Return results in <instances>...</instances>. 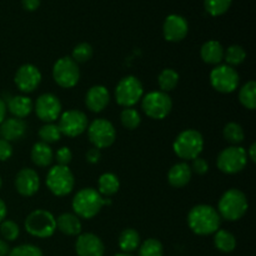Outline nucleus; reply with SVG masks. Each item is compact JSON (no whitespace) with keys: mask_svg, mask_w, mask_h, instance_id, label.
<instances>
[{"mask_svg":"<svg viewBox=\"0 0 256 256\" xmlns=\"http://www.w3.org/2000/svg\"><path fill=\"white\" fill-rule=\"evenodd\" d=\"M222 218L215 208L200 204L192 208L188 214V225L196 235H212L220 229Z\"/></svg>","mask_w":256,"mask_h":256,"instance_id":"obj_1","label":"nucleus"},{"mask_svg":"<svg viewBox=\"0 0 256 256\" xmlns=\"http://www.w3.org/2000/svg\"><path fill=\"white\" fill-rule=\"evenodd\" d=\"M249 209L248 198L242 190L229 189L222 194L218 204V212L222 219L238 222L246 214Z\"/></svg>","mask_w":256,"mask_h":256,"instance_id":"obj_2","label":"nucleus"},{"mask_svg":"<svg viewBox=\"0 0 256 256\" xmlns=\"http://www.w3.org/2000/svg\"><path fill=\"white\" fill-rule=\"evenodd\" d=\"M72 205L78 218L92 219L99 214L102 208L105 205V199L96 189L84 188L75 194Z\"/></svg>","mask_w":256,"mask_h":256,"instance_id":"obj_3","label":"nucleus"},{"mask_svg":"<svg viewBox=\"0 0 256 256\" xmlns=\"http://www.w3.org/2000/svg\"><path fill=\"white\" fill-rule=\"evenodd\" d=\"M176 156L182 160H194L204 149V138L199 132L188 129L180 132L172 144Z\"/></svg>","mask_w":256,"mask_h":256,"instance_id":"obj_4","label":"nucleus"},{"mask_svg":"<svg viewBox=\"0 0 256 256\" xmlns=\"http://www.w3.org/2000/svg\"><path fill=\"white\" fill-rule=\"evenodd\" d=\"M24 226L32 236L46 239L54 235L56 230V219L50 212L38 209L28 215Z\"/></svg>","mask_w":256,"mask_h":256,"instance_id":"obj_5","label":"nucleus"},{"mask_svg":"<svg viewBox=\"0 0 256 256\" xmlns=\"http://www.w3.org/2000/svg\"><path fill=\"white\" fill-rule=\"evenodd\" d=\"M142 108L150 119L162 120L172 112V100L168 92H150L142 98Z\"/></svg>","mask_w":256,"mask_h":256,"instance_id":"obj_6","label":"nucleus"},{"mask_svg":"<svg viewBox=\"0 0 256 256\" xmlns=\"http://www.w3.org/2000/svg\"><path fill=\"white\" fill-rule=\"evenodd\" d=\"M74 174L64 165H55L48 172L46 186L55 196H66L74 189Z\"/></svg>","mask_w":256,"mask_h":256,"instance_id":"obj_7","label":"nucleus"},{"mask_svg":"<svg viewBox=\"0 0 256 256\" xmlns=\"http://www.w3.org/2000/svg\"><path fill=\"white\" fill-rule=\"evenodd\" d=\"M144 96V88L136 76H125L115 88V99L120 106L132 108Z\"/></svg>","mask_w":256,"mask_h":256,"instance_id":"obj_8","label":"nucleus"},{"mask_svg":"<svg viewBox=\"0 0 256 256\" xmlns=\"http://www.w3.org/2000/svg\"><path fill=\"white\" fill-rule=\"evenodd\" d=\"M248 164V154L244 148L232 145L220 152L216 159L218 169L225 174H238L242 172Z\"/></svg>","mask_w":256,"mask_h":256,"instance_id":"obj_9","label":"nucleus"},{"mask_svg":"<svg viewBox=\"0 0 256 256\" xmlns=\"http://www.w3.org/2000/svg\"><path fill=\"white\" fill-rule=\"evenodd\" d=\"M88 136L90 142L96 149H106L114 144L116 139V130L114 125L106 119H95L88 125Z\"/></svg>","mask_w":256,"mask_h":256,"instance_id":"obj_10","label":"nucleus"},{"mask_svg":"<svg viewBox=\"0 0 256 256\" xmlns=\"http://www.w3.org/2000/svg\"><path fill=\"white\" fill-rule=\"evenodd\" d=\"M52 78L60 88H74L80 79L79 65L69 56L60 58L52 68Z\"/></svg>","mask_w":256,"mask_h":256,"instance_id":"obj_11","label":"nucleus"},{"mask_svg":"<svg viewBox=\"0 0 256 256\" xmlns=\"http://www.w3.org/2000/svg\"><path fill=\"white\" fill-rule=\"evenodd\" d=\"M239 74L229 65H218L210 72V84L216 92L230 94L239 86Z\"/></svg>","mask_w":256,"mask_h":256,"instance_id":"obj_12","label":"nucleus"},{"mask_svg":"<svg viewBox=\"0 0 256 256\" xmlns=\"http://www.w3.org/2000/svg\"><path fill=\"white\" fill-rule=\"evenodd\" d=\"M88 116L80 110H68L59 118V126L62 135L76 138L88 129Z\"/></svg>","mask_w":256,"mask_h":256,"instance_id":"obj_13","label":"nucleus"},{"mask_svg":"<svg viewBox=\"0 0 256 256\" xmlns=\"http://www.w3.org/2000/svg\"><path fill=\"white\" fill-rule=\"evenodd\" d=\"M36 116L44 122H54L62 115V102L56 95L52 92L42 94L34 104Z\"/></svg>","mask_w":256,"mask_h":256,"instance_id":"obj_14","label":"nucleus"},{"mask_svg":"<svg viewBox=\"0 0 256 256\" xmlns=\"http://www.w3.org/2000/svg\"><path fill=\"white\" fill-rule=\"evenodd\" d=\"M15 85L22 92H32L42 82V72L35 65L24 64L16 70Z\"/></svg>","mask_w":256,"mask_h":256,"instance_id":"obj_15","label":"nucleus"},{"mask_svg":"<svg viewBox=\"0 0 256 256\" xmlns=\"http://www.w3.org/2000/svg\"><path fill=\"white\" fill-rule=\"evenodd\" d=\"M188 32H189V25L186 19L176 14L169 15L162 25V34L168 42H182L188 35Z\"/></svg>","mask_w":256,"mask_h":256,"instance_id":"obj_16","label":"nucleus"},{"mask_svg":"<svg viewBox=\"0 0 256 256\" xmlns=\"http://www.w3.org/2000/svg\"><path fill=\"white\" fill-rule=\"evenodd\" d=\"M15 188L22 196H32L40 188L39 175L34 169L22 168L15 176Z\"/></svg>","mask_w":256,"mask_h":256,"instance_id":"obj_17","label":"nucleus"},{"mask_svg":"<svg viewBox=\"0 0 256 256\" xmlns=\"http://www.w3.org/2000/svg\"><path fill=\"white\" fill-rule=\"evenodd\" d=\"M75 250L79 256H102L105 248L99 236L92 232H85L78 236Z\"/></svg>","mask_w":256,"mask_h":256,"instance_id":"obj_18","label":"nucleus"},{"mask_svg":"<svg viewBox=\"0 0 256 256\" xmlns=\"http://www.w3.org/2000/svg\"><path fill=\"white\" fill-rule=\"evenodd\" d=\"M110 102V94L102 85H94L85 95V105L92 112H102Z\"/></svg>","mask_w":256,"mask_h":256,"instance_id":"obj_19","label":"nucleus"},{"mask_svg":"<svg viewBox=\"0 0 256 256\" xmlns=\"http://www.w3.org/2000/svg\"><path fill=\"white\" fill-rule=\"evenodd\" d=\"M26 128V124L22 119H18V118L4 119V122L0 124V138L9 142H18L25 136Z\"/></svg>","mask_w":256,"mask_h":256,"instance_id":"obj_20","label":"nucleus"},{"mask_svg":"<svg viewBox=\"0 0 256 256\" xmlns=\"http://www.w3.org/2000/svg\"><path fill=\"white\" fill-rule=\"evenodd\" d=\"M192 176V168L186 162H178L170 168L168 172V182L172 188H184L190 182Z\"/></svg>","mask_w":256,"mask_h":256,"instance_id":"obj_21","label":"nucleus"},{"mask_svg":"<svg viewBox=\"0 0 256 256\" xmlns=\"http://www.w3.org/2000/svg\"><path fill=\"white\" fill-rule=\"evenodd\" d=\"M6 108L9 112L18 119H24L30 112L34 110V102L30 98L24 96V95H16L8 99Z\"/></svg>","mask_w":256,"mask_h":256,"instance_id":"obj_22","label":"nucleus"},{"mask_svg":"<svg viewBox=\"0 0 256 256\" xmlns=\"http://www.w3.org/2000/svg\"><path fill=\"white\" fill-rule=\"evenodd\" d=\"M224 48L216 40H209L204 42L200 49V56L202 62L210 65H218L224 60Z\"/></svg>","mask_w":256,"mask_h":256,"instance_id":"obj_23","label":"nucleus"},{"mask_svg":"<svg viewBox=\"0 0 256 256\" xmlns=\"http://www.w3.org/2000/svg\"><path fill=\"white\" fill-rule=\"evenodd\" d=\"M56 229L68 236H75L82 232V222L72 212H64L56 219Z\"/></svg>","mask_w":256,"mask_h":256,"instance_id":"obj_24","label":"nucleus"},{"mask_svg":"<svg viewBox=\"0 0 256 256\" xmlns=\"http://www.w3.org/2000/svg\"><path fill=\"white\" fill-rule=\"evenodd\" d=\"M30 156H32V162H34L36 166L39 168H46L54 160V152L50 148L49 144H45V142H35L32 145V152H30Z\"/></svg>","mask_w":256,"mask_h":256,"instance_id":"obj_25","label":"nucleus"},{"mask_svg":"<svg viewBox=\"0 0 256 256\" xmlns=\"http://www.w3.org/2000/svg\"><path fill=\"white\" fill-rule=\"evenodd\" d=\"M98 192L102 196H112L120 189L119 178L112 172H105L98 180Z\"/></svg>","mask_w":256,"mask_h":256,"instance_id":"obj_26","label":"nucleus"},{"mask_svg":"<svg viewBox=\"0 0 256 256\" xmlns=\"http://www.w3.org/2000/svg\"><path fill=\"white\" fill-rule=\"evenodd\" d=\"M140 245V235L139 232L135 229L132 228H128L122 232L119 236V248L122 249V252H134L139 248Z\"/></svg>","mask_w":256,"mask_h":256,"instance_id":"obj_27","label":"nucleus"},{"mask_svg":"<svg viewBox=\"0 0 256 256\" xmlns=\"http://www.w3.org/2000/svg\"><path fill=\"white\" fill-rule=\"evenodd\" d=\"M214 245L222 252H232L236 248V239L232 232L219 229L214 234Z\"/></svg>","mask_w":256,"mask_h":256,"instance_id":"obj_28","label":"nucleus"},{"mask_svg":"<svg viewBox=\"0 0 256 256\" xmlns=\"http://www.w3.org/2000/svg\"><path fill=\"white\" fill-rule=\"evenodd\" d=\"M239 100L244 108L249 110H254L256 108V82L250 80L246 84L242 85L239 92Z\"/></svg>","mask_w":256,"mask_h":256,"instance_id":"obj_29","label":"nucleus"},{"mask_svg":"<svg viewBox=\"0 0 256 256\" xmlns=\"http://www.w3.org/2000/svg\"><path fill=\"white\" fill-rule=\"evenodd\" d=\"M178 82H179V74L175 72L174 69H164L158 76V84L162 90L160 92H169L176 88Z\"/></svg>","mask_w":256,"mask_h":256,"instance_id":"obj_30","label":"nucleus"},{"mask_svg":"<svg viewBox=\"0 0 256 256\" xmlns=\"http://www.w3.org/2000/svg\"><path fill=\"white\" fill-rule=\"evenodd\" d=\"M222 135H224L225 140L232 145L242 144L245 139L244 129L238 122H229L225 125L224 130H222Z\"/></svg>","mask_w":256,"mask_h":256,"instance_id":"obj_31","label":"nucleus"},{"mask_svg":"<svg viewBox=\"0 0 256 256\" xmlns=\"http://www.w3.org/2000/svg\"><path fill=\"white\" fill-rule=\"evenodd\" d=\"M224 59L226 60V65L229 66H238L246 59V52L240 45H232L228 48L226 52H224Z\"/></svg>","mask_w":256,"mask_h":256,"instance_id":"obj_32","label":"nucleus"},{"mask_svg":"<svg viewBox=\"0 0 256 256\" xmlns=\"http://www.w3.org/2000/svg\"><path fill=\"white\" fill-rule=\"evenodd\" d=\"M39 136L45 144H52V142H59L60 138H62V132H60L58 125L48 122L39 129Z\"/></svg>","mask_w":256,"mask_h":256,"instance_id":"obj_33","label":"nucleus"},{"mask_svg":"<svg viewBox=\"0 0 256 256\" xmlns=\"http://www.w3.org/2000/svg\"><path fill=\"white\" fill-rule=\"evenodd\" d=\"M120 120H122V126L126 128L128 130H135L139 128L142 122L140 114L132 108H125L120 114Z\"/></svg>","mask_w":256,"mask_h":256,"instance_id":"obj_34","label":"nucleus"},{"mask_svg":"<svg viewBox=\"0 0 256 256\" xmlns=\"http://www.w3.org/2000/svg\"><path fill=\"white\" fill-rule=\"evenodd\" d=\"M232 0H204V5L206 12L212 16H220L225 14L232 6Z\"/></svg>","mask_w":256,"mask_h":256,"instance_id":"obj_35","label":"nucleus"},{"mask_svg":"<svg viewBox=\"0 0 256 256\" xmlns=\"http://www.w3.org/2000/svg\"><path fill=\"white\" fill-rule=\"evenodd\" d=\"M164 248L158 239H148L142 244L139 249V256H162Z\"/></svg>","mask_w":256,"mask_h":256,"instance_id":"obj_36","label":"nucleus"},{"mask_svg":"<svg viewBox=\"0 0 256 256\" xmlns=\"http://www.w3.org/2000/svg\"><path fill=\"white\" fill-rule=\"evenodd\" d=\"M92 54H94V50H92V45L88 44V42H80V44H78L72 49V59L76 64H79V62H86L92 59Z\"/></svg>","mask_w":256,"mask_h":256,"instance_id":"obj_37","label":"nucleus"},{"mask_svg":"<svg viewBox=\"0 0 256 256\" xmlns=\"http://www.w3.org/2000/svg\"><path fill=\"white\" fill-rule=\"evenodd\" d=\"M0 234L4 238L5 242H14L20 234L19 225L12 220H4L0 224Z\"/></svg>","mask_w":256,"mask_h":256,"instance_id":"obj_38","label":"nucleus"},{"mask_svg":"<svg viewBox=\"0 0 256 256\" xmlns=\"http://www.w3.org/2000/svg\"><path fill=\"white\" fill-rule=\"evenodd\" d=\"M8 256H42V252L35 245L24 244L10 250Z\"/></svg>","mask_w":256,"mask_h":256,"instance_id":"obj_39","label":"nucleus"},{"mask_svg":"<svg viewBox=\"0 0 256 256\" xmlns=\"http://www.w3.org/2000/svg\"><path fill=\"white\" fill-rule=\"evenodd\" d=\"M54 158L56 159L58 165H64V166H68L69 162H72V152L68 146H62L58 150L56 154H54Z\"/></svg>","mask_w":256,"mask_h":256,"instance_id":"obj_40","label":"nucleus"},{"mask_svg":"<svg viewBox=\"0 0 256 256\" xmlns=\"http://www.w3.org/2000/svg\"><path fill=\"white\" fill-rule=\"evenodd\" d=\"M190 168H192V172H196V174L199 175H204L206 174L208 170H209V164H208V162L205 159L198 156L192 160V164Z\"/></svg>","mask_w":256,"mask_h":256,"instance_id":"obj_41","label":"nucleus"},{"mask_svg":"<svg viewBox=\"0 0 256 256\" xmlns=\"http://www.w3.org/2000/svg\"><path fill=\"white\" fill-rule=\"evenodd\" d=\"M12 155V146L6 140L0 139V162L10 159Z\"/></svg>","mask_w":256,"mask_h":256,"instance_id":"obj_42","label":"nucleus"},{"mask_svg":"<svg viewBox=\"0 0 256 256\" xmlns=\"http://www.w3.org/2000/svg\"><path fill=\"white\" fill-rule=\"evenodd\" d=\"M85 158H86V162H90V164H96V162H99L100 158H102V152L96 148H92L86 152Z\"/></svg>","mask_w":256,"mask_h":256,"instance_id":"obj_43","label":"nucleus"},{"mask_svg":"<svg viewBox=\"0 0 256 256\" xmlns=\"http://www.w3.org/2000/svg\"><path fill=\"white\" fill-rule=\"evenodd\" d=\"M40 6V0H22V8L28 12H34Z\"/></svg>","mask_w":256,"mask_h":256,"instance_id":"obj_44","label":"nucleus"},{"mask_svg":"<svg viewBox=\"0 0 256 256\" xmlns=\"http://www.w3.org/2000/svg\"><path fill=\"white\" fill-rule=\"evenodd\" d=\"M10 252V248L5 240L0 239V256H8Z\"/></svg>","mask_w":256,"mask_h":256,"instance_id":"obj_45","label":"nucleus"},{"mask_svg":"<svg viewBox=\"0 0 256 256\" xmlns=\"http://www.w3.org/2000/svg\"><path fill=\"white\" fill-rule=\"evenodd\" d=\"M5 115H6V104L2 99H0V124L4 122Z\"/></svg>","mask_w":256,"mask_h":256,"instance_id":"obj_46","label":"nucleus"},{"mask_svg":"<svg viewBox=\"0 0 256 256\" xmlns=\"http://www.w3.org/2000/svg\"><path fill=\"white\" fill-rule=\"evenodd\" d=\"M5 218H6V205H5V202L0 199V224L4 222Z\"/></svg>","mask_w":256,"mask_h":256,"instance_id":"obj_47","label":"nucleus"},{"mask_svg":"<svg viewBox=\"0 0 256 256\" xmlns=\"http://www.w3.org/2000/svg\"><path fill=\"white\" fill-rule=\"evenodd\" d=\"M249 158L252 162H256V144L252 142L249 148Z\"/></svg>","mask_w":256,"mask_h":256,"instance_id":"obj_48","label":"nucleus"},{"mask_svg":"<svg viewBox=\"0 0 256 256\" xmlns=\"http://www.w3.org/2000/svg\"><path fill=\"white\" fill-rule=\"evenodd\" d=\"M115 256H132V255L126 254V252H122V254H116Z\"/></svg>","mask_w":256,"mask_h":256,"instance_id":"obj_49","label":"nucleus"},{"mask_svg":"<svg viewBox=\"0 0 256 256\" xmlns=\"http://www.w3.org/2000/svg\"><path fill=\"white\" fill-rule=\"evenodd\" d=\"M2 178H0V189H2Z\"/></svg>","mask_w":256,"mask_h":256,"instance_id":"obj_50","label":"nucleus"}]
</instances>
